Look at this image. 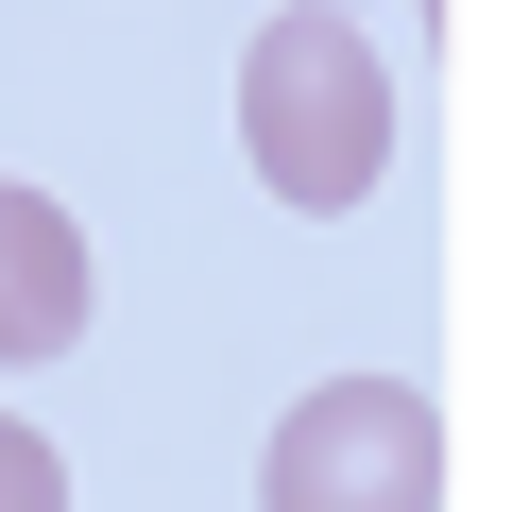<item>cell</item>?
<instances>
[{
  "label": "cell",
  "instance_id": "3957f363",
  "mask_svg": "<svg viewBox=\"0 0 512 512\" xmlns=\"http://www.w3.org/2000/svg\"><path fill=\"white\" fill-rule=\"evenodd\" d=\"M103 308V256L52 188H0V359H69Z\"/></svg>",
  "mask_w": 512,
  "mask_h": 512
},
{
  "label": "cell",
  "instance_id": "277c9868",
  "mask_svg": "<svg viewBox=\"0 0 512 512\" xmlns=\"http://www.w3.org/2000/svg\"><path fill=\"white\" fill-rule=\"evenodd\" d=\"M0 512H69V461H52V427H18V410H0Z\"/></svg>",
  "mask_w": 512,
  "mask_h": 512
},
{
  "label": "cell",
  "instance_id": "6da1fadb",
  "mask_svg": "<svg viewBox=\"0 0 512 512\" xmlns=\"http://www.w3.org/2000/svg\"><path fill=\"white\" fill-rule=\"evenodd\" d=\"M239 154L274 205L308 222H359L376 171H393V52L342 18V0H291V18H256L239 52Z\"/></svg>",
  "mask_w": 512,
  "mask_h": 512
},
{
  "label": "cell",
  "instance_id": "7a4b0ae2",
  "mask_svg": "<svg viewBox=\"0 0 512 512\" xmlns=\"http://www.w3.org/2000/svg\"><path fill=\"white\" fill-rule=\"evenodd\" d=\"M256 512H444V410L410 376H325L256 444Z\"/></svg>",
  "mask_w": 512,
  "mask_h": 512
}]
</instances>
